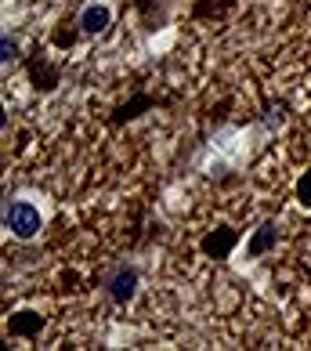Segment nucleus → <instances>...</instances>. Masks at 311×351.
<instances>
[{"instance_id": "obj_1", "label": "nucleus", "mask_w": 311, "mask_h": 351, "mask_svg": "<svg viewBox=\"0 0 311 351\" xmlns=\"http://www.w3.org/2000/svg\"><path fill=\"white\" fill-rule=\"evenodd\" d=\"M4 225L15 232L18 239H33L36 232H40V210H36L33 203H11L8 210H4Z\"/></svg>"}, {"instance_id": "obj_2", "label": "nucleus", "mask_w": 311, "mask_h": 351, "mask_svg": "<svg viewBox=\"0 0 311 351\" xmlns=\"http://www.w3.org/2000/svg\"><path fill=\"white\" fill-rule=\"evenodd\" d=\"M236 243H239V232H236V228H228V225H221V228H214L210 236H203L199 250H203V257L225 261V257L232 254V246H236Z\"/></svg>"}, {"instance_id": "obj_3", "label": "nucleus", "mask_w": 311, "mask_h": 351, "mask_svg": "<svg viewBox=\"0 0 311 351\" xmlns=\"http://www.w3.org/2000/svg\"><path fill=\"white\" fill-rule=\"evenodd\" d=\"M109 22H112V11L105 8V4H87L84 11H80V29L87 33V36H98V33H105L109 29Z\"/></svg>"}, {"instance_id": "obj_4", "label": "nucleus", "mask_w": 311, "mask_h": 351, "mask_svg": "<svg viewBox=\"0 0 311 351\" xmlns=\"http://www.w3.org/2000/svg\"><path fill=\"white\" fill-rule=\"evenodd\" d=\"M109 293H112L116 304H127V301L138 293V271H134V268H120V271L112 276V282H109Z\"/></svg>"}, {"instance_id": "obj_5", "label": "nucleus", "mask_w": 311, "mask_h": 351, "mask_svg": "<svg viewBox=\"0 0 311 351\" xmlns=\"http://www.w3.org/2000/svg\"><path fill=\"white\" fill-rule=\"evenodd\" d=\"M275 239H279L275 221H261V225H257V232H253V239H250V246H246V257H261L264 250H271V246H275Z\"/></svg>"}, {"instance_id": "obj_6", "label": "nucleus", "mask_w": 311, "mask_h": 351, "mask_svg": "<svg viewBox=\"0 0 311 351\" xmlns=\"http://www.w3.org/2000/svg\"><path fill=\"white\" fill-rule=\"evenodd\" d=\"M40 330H44V315H36V311H18V315H11V322H8L11 337H36Z\"/></svg>"}, {"instance_id": "obj_7", "label": "nucleus", "mask_w": 311, "mask_h": 351, "mask_svg": "<svg viewBox=\"0 0 311 351\" xmlns=\"http://www.w3.org/2000/svg\"><path fill=\"white\" fill-rule=\"evenodd\" d=\"M55 84H58V69L47 66V62H36L33 66V87L36 90H55Z\"/></svg>"}, {"instance_id": "obj_8", "label": "nucleus", "mask_w": 311, "mask_h": 351, "mask_svg": "<svg viewBox=\"0 0 311 351\" xmlns=\"http://www.w3.org/2000/svg\"><path fill=\"white\" fill-rule=\"evenodd\" d=\"M149 106H152V101H149V98H134V101H131V106H123L120 112H116V116H112V123H123V120H134V116H141V109H149Z\"/></svg>"}, {"instance_id": "obj_9", "label": "nucleus", "mask_w": 311, "mask_h": 351, "mask_svg": "<svg viewBox=\"0 0 311 351\" xmlns=\"http://www.w3.org/2000/svg\"><path fill=\"white\" fill-rule=\"evenodd\" d=\"M282 120H286V101H275V106H268V109H264V123L271 127V131H279Z\"/></svg>"}, {"instance_id": "obj_10", "label": "nucleus", "mask_w": 311, "mask_h": 351, "mask_svg": "<svg viewBox=\"0 0 311 351\" xmlns=\"http://www.w3.org/2000/svg\"><path fill=\"white\" fill-rule=\"evenodd\" d=\"M297 203H301L304 210H311V171L301 178V185H297Z\"/></svg>"}, {"instance_id": "obj_11", "label": "nucleus", "mask_w": 311, "mask_h": 351, "mask_svg": "<svg viewBox=\"0 0 311 351\" xmlns=\"http://www.w3.org/2000/svg\"><path fill=\"white\" fill-rule=\"evenodd\" d=\"M0 51H4V55H0V58H4V66H11V62L18 58V47H15V40H11V36H4V40H0Z\"/></svg>"}]
</instances>
